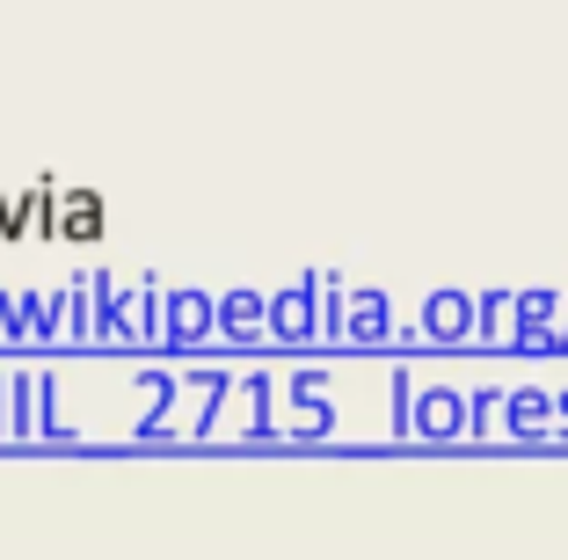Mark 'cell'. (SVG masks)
<instances>
[]
</instances>
